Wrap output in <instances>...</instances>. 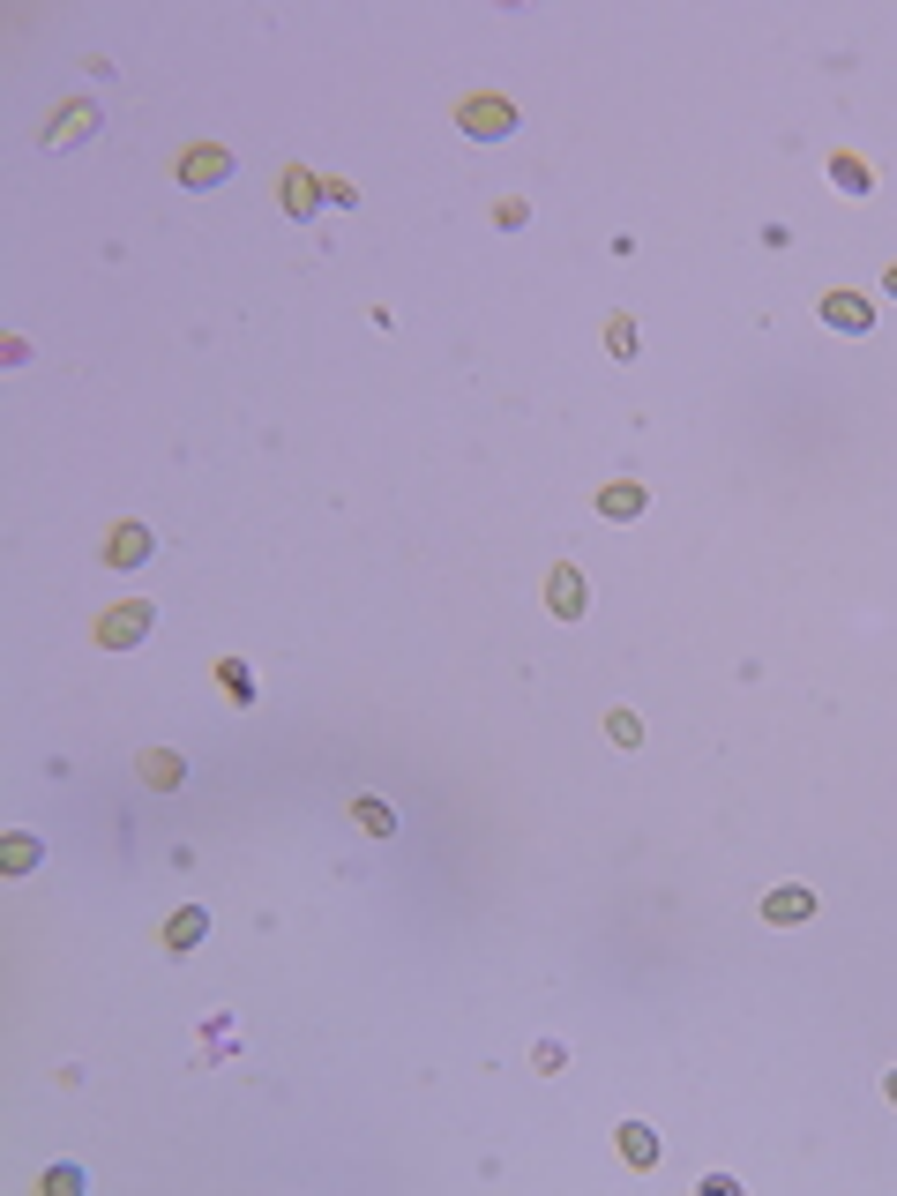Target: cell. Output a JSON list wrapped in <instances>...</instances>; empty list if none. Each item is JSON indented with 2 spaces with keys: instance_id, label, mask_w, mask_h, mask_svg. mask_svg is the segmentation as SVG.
<instances>
[{
  "instance_id": "1",
  "label": "cell",
  "mask_w": 897,
  "mask_h": 1196,
  "mask_svg": "<svg viewBox=\"0 0 897 1196\" xmlns=\"http://www.w3.org/2000/svg\"><path fill=\"white\" fill-rule=\"evenodd\" d=\"M808 912H815V890L808 883H778V890L763 897V920L770 927H778V920H808Z\"/></svg>"
},
{
  "instance_id": "2",
  "label": "cell",
  "mask_w": 897,
  "mask_h": 1196,
  "mask_svg": "<svg viewBox=\"0 0 897 1196\" xmlns=\"http://www.w3.org/2000/svg\"><path fill=\"white\" fill-rule=\"evenodd\" d=\"M823 322H830V329H853V337H860V329H868L875 314H868V299H853V292H830V299H823Z\"/></svg>"
},
{
  "instance_id": "3",
  "label": "cell",
  "mask_w": 897,
  "mask_h": 1196,
  "mask_svg": "<svg viewBox=\"0 0 897 1196\" xmlns=\"http://www.w3.org/2000/svg\"><path fill=\"white\" fill-rule=\"evenodd\" d=\"M143 628H150V606H120V613L98 621V636L105 643H143Z\"/></svg>"
},
{
  "instance_id": "4",
  "label": "cell",
  "mask_w": 897,
  "mask_h": 1196,
  "mask_svg": "<svg viewBox=\"0 0 897 1196\" xmlns=\"http://www.w3.org/2000/svg\"><path fill=\"white\" fill-rule=\"evenodd\" d=\"M621 1159L628 1167H658V1137H651V1122H621Z\"/></svg>"
},
{
  "instance_id": "5",
  "label": "cell",
  "mask_w": 897,
  "mask_h": 1196,
  "mask_svg": "<svg viewBox=\"0 0 897 1196\" xmlns=\"http://www.w3.org/2000/svg\"><path fill=\"white\" fill-rule=\"evenodd\" d=\"M143 554H150V531H143V524H120L113 546H105V561H113V569H128V561H143Z\"/></svg>"
},
{
  "instance_id": "6",
  "label": "cell",
  "mask_w": 897,
  "mask_h": 1196,
  "mask_svg": "<svg viewBox=\"0 0 897 1196\" xmlns=\"http://www.w3.org/2000/svg\"><path fill=\"white\" fill-rule=\"evenodd\" d=\"M554 613H561V621L584 613V576H576V569H554Z\"/></svg>"
},
{
  "instance_id": "7",
  "label": "cell",
  "mask_w": 897,
  "mask_h": 1196,
  "mask_svg": "<svg viewBox=\"0 0 897 1196\" xmlns=\"http://www.w3.org/2000/svg\"><path fill=\"white\" fill-rule=\"evenodd\" d=\"M202 927H210V920H202V912L187 905V912H172V920H165V942H172V950H195V942H202Z\"/></svg>"
},
{
  "instance_id": "8",
  "label": "cell",
  "mask_w": 897,
  "mask_h": 1196,
  "mask_svg": "<svg viewBox=\"0 0 897 1196\" xmlns=\"http://www.w3.org/2000/svg\"><path fill=\"white\" fill-rule=\"evenodd\" d=\"M464 128L471 135H501V128H509V105H494V98H486V105H464Z\"/></svg>"
},
{
  "instance_id": "9",
  "label": "cell",
  "mask_w": 897,
  "mask_h": 1196,
  "mask_svg": "<svg viewBox=\"0 0 897 1196\" xmlns=\"http://www.w3.org/2000/svg\"><path fill=\"white\" fill-rule=\"evenodd\" d=\"M285 210H292V217L314 210V172H285Z\"/></svg>"
},
{
  "instance_id": "10",
  "label": "cell",
  "mask_w": 897,
  "mask_h": 1196,
  "mask_svg": "<svg viewBox=\"0 0 897 1196\" xmlns=\"http://www.w3.org/2000/svg\"><path fill=\"white\" fill-rule=\"evenodd\" d=\"M830 180H838L845 195H868V165H860V157H830Z\"/></svg>"
},
{
  "instance_id": "11",
  "label": "cell",
  "mask_w": 897,
  "mask_h": 1196,
  "mask_svg": "<svg viewBox=\"0 0 897 1196\" xmlns=\"http://www.w3.org/2000/svg\"><path fill=\"white\" fill-rule=\"evenodd\" d=\"M598 509H606V516H636V509H643V486H606V494H598Z\"/></svg>"
},
{
  "instance_id": "12",
  "label": "cell",
  "mask_w": 897,
  "mask_h": 1196,
  "mask_svg": "<svg viewBox=\"0 0 897 1196\" xmlns=\"http://www.w3.org/2000/svg\"><path fill=\"white\" fill-rule=\"evenodd\" d=\"M352 815H359V823L374 830V838H389V830H397V815H389L382 800H352Z\"/></svg>"
},
{
  "instance_id": "13",
  "label": "cell",
  "mask_w": 897,
  "mask_h": 1196,
  "mask_svg": "<svg viewBox=\"0 0 897 1196\" xmlns=\"http://www.w3.org/2000/svg\"><path fill=\"white\" fill-rule=\"evenodd\" d=\"M187 172H195L187 187H217V172H225V157H217V150H195V157H187Z\"/></svg>"
},
{
  "instance_id": "14",
  "label": "cell",
  "mask_w": 897,
  "mask_h": 1196,
  "mask_svg": "<svg viewBox=\"0 0 897 1196\" xmlns=\"http://www.w3.org/2000/svg\"><path fill=\"white\" fill-rule=\"evenodd\" d=\"M143 778H150V785H180V763H172V755H157V748H150V755H143Z\"/></svg>"
},
{
  "instance_id": "15",
  "label": "cell",
  "mask_w": 897,
  "mask_h": 1196,
  "mask_svg": "<svg viewBox=\"0 0 897 1196\" xmlns=\"http://www.w3.org/2000/svg\"><path fill=\"white\" fill-rule=\"evenodd\" d=\"M636 733H643V726H636V711H613V741L636 748Z\"/></svg>"
},
{
  "instance_id": "16",
  "label": "cell",
  "mask_w": 897,
  "mask_h": 1196,
  "mask_svg": "<svg viewBox=\"0 0 897 1196\" xmlns=\"http://www.w3.org/2000/svg\"><path fill=\"white\" fill-rule=\"evenodd\" d=\"M883 1092H890V1107H897V1069H890V1077H883Z\"/></svg>"
},
{
  "instance_id": "17",
  "label": "cell",
  "mask_w": 897,
  "mask_h": 1196,
  "mask_svg": "<svg viewBox=\"0 0 897 1196\" xmlns=\"http://www.w3.org/2000/svg\"><path fill=\"white\" fill-rule=\"evenodd\" d=\"M890 299H897V262H890Z\"/></svg>"
}]
</instances>
